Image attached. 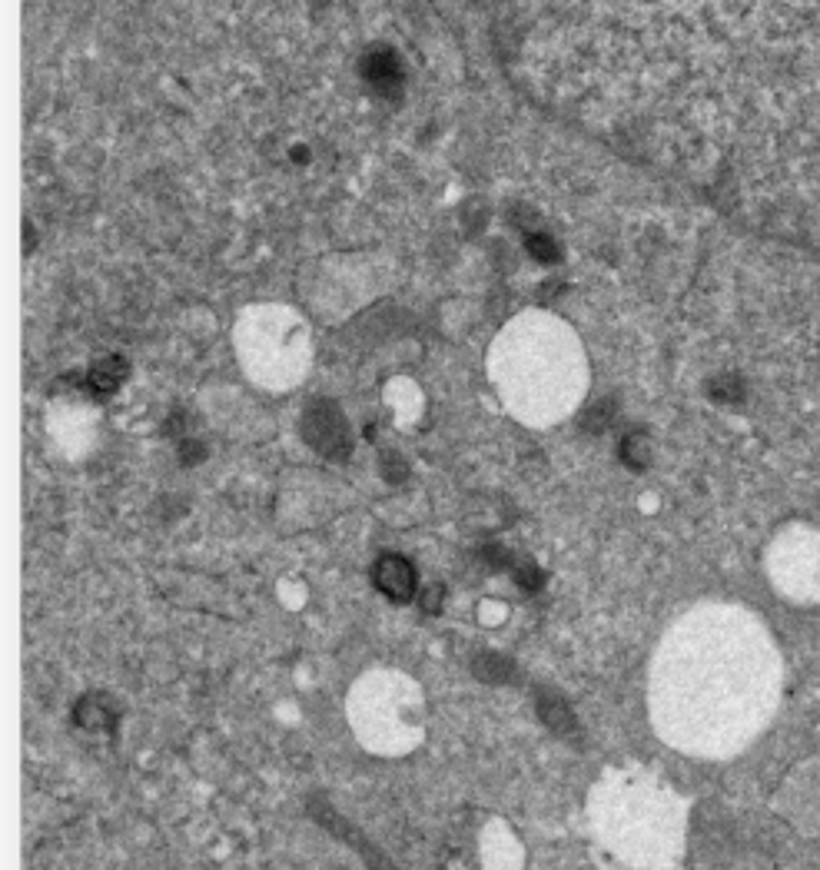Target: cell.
Wrapping results in <instances>:
<instances>
[{"label":"cell","instance_id":"5b68a950","mask_svg":"<svg viewBox=\"0 0 820 870\" xmlns=\"http://www.w3.org/2000/svg\"><path fill=\"white\" fill-rule=\"evenodd\" d=\"M512 578H515V585L522 588L525 595H535V592H542V588H545V572L535 562H528V558H522V562L512 565Z\"/></svg>","mask_w":820,"mask_h":870},{"label":"cell","instance_id":"6da1fadb","mask_svg":"<svg viewBox=\"0 0 820 870\" xmlns=\"http://www.w3.org/2000/svg\"><path fill=\"white\" fill-rule=\"evenodd\" d=\"M372 585L379 588L389 602L406 605L419 595V572L409 558L402 555H382L376 565H372Z\"/></svg>","mask_w":820,"mask_h":870},{"label":"cell","instance_id":"ba28073f","mask_svg":"<svg viewBox=\"0 0 820 870\" xmlns=\"http://www.w3.org/2000/svg\"><path fill=\"white\" fill-rule=\"evenodd\" d=\"M415 598H419V608H422V611H429V615H439V611H442V602H445V585H439V582L425 585Z\"/></svg>","mask_w":820,"mask_h":870},{"label":"cell","instance_id":"52a82bcc","mask_svg":"<svg viewBox=\"0 0 820 870\" xmlns=\"http://www.w3.org/2000/svg\"><path fill=\"white\" fill-rule=\"evenodd\" d=\"M621 459H625L631 469H645L648 465V445L638 439V435H631V439L621 445Z\"/></svg>","mask_w":820,"mask_h":870},{"label":"cell","instance_id":"8992f818","mask_svg":"<svg viewBox=\"0 0 820 870\" xmlns=\"http://www.w3.org/2000/svg\"><path fill=\"white\" fill-rule=\"evenodd\" d=\"M479 558H482L485 568H492V572H498V568H508V572H512V565H515L512 552H508V548H502V545H495V542L482 545L479 548Z\"/></svg>","mask_w":820,"mask_h":870},{"label":"cell","instance_id":"277c9868","mask_svg":"<svg viewBox=\"0 0 820 870\" xmlns=\"http://www.w3.org/2000/svg\"><path fill=\"white\" fill-rule=\"evenodd\" d=\"M472 671L475 678L485 681V685H508L515 681V661H508L498 651H482V655L472 658Z\"/></svg>","mask_w":820,"mask_h":870},{"label":"cell","instance_id":"3957f363","mask_svg":"<svg viewBox=\"0 0 820 870\" xmlns=\"http://www.w3.org/2000/svg\"><path fill=\"white\" fill-rule=\"evenodd\" d=\"M74 721L80 724V728H87V731H113V724H117V711H113L103 698L90 695V698L77 701Z\"/></svg>","mask_w":820,"mask_h":870},{"label":"cell","instance_id":"7a4b0ae2","mask_svg":"<svg viewBox=\"0 0 820 870\" xmlns=\"http://www.w3.org/2000/svg\"><path fill=\"white\" fill-rule=\"evenodd\" d=\"M535 704H538V718H542L555 734H562V738H572V734L578 731L575 711L568 708L565 698L552 695V691H538V701Z\"/></svg>","mask_w":820,"mask_h":870}]
</instances>
